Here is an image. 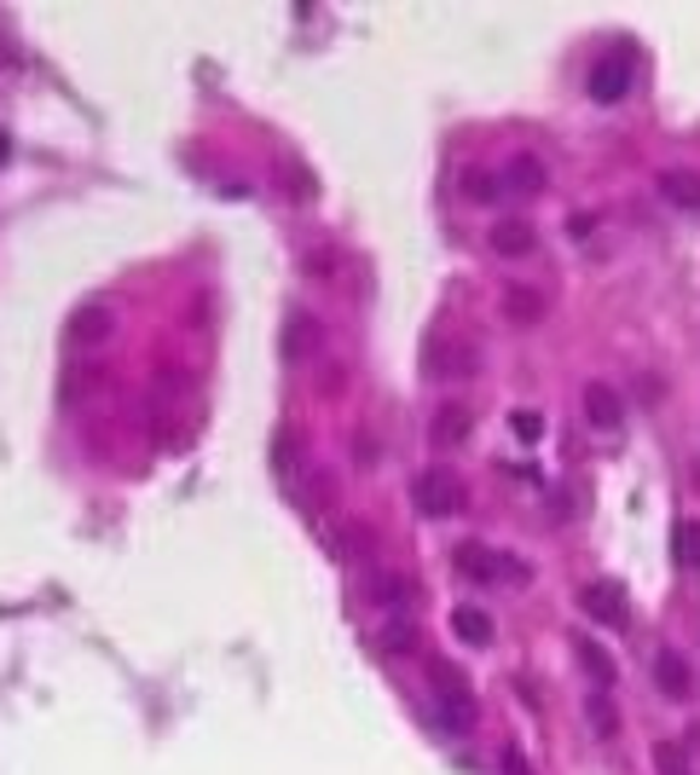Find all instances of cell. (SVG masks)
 Returning <instances> with one entry per match:
<instances>
[{
    "label": "cell",
    "mask_w": 700,
    "mask_h": 775,
    "mask_svg": "<svg viewBox=\"0 0 700 775\" xmlns=\"http://www.w3.org/2000/svg\"><path fill=\"white\" fill-rule=\"evenodd\" d=\"M423 371L435 382H469V377H481V348L458 331H440L423 342Z\"/></svg>",
    "instance_id": "obj_1"
},
{
    "label": "cell",
    "mask_w": 700,
    "mask_h": 775,
    "mask_svg": "<svg viewBox=\"0 0 700 775\" xmlns=\"http://www.w3.org/2000/svg\"><path fill=\"white\" fill-rule=\"evenodd\" d=\"M411 504H417V516L446 521V516H463L469 486L458 481V469H423V475L411 481Z\"/></svg>",
    "instance_id": "obj_2"
},
{
    "label": "cell",
    "mask_w": 700,
    "mask_h": 775,
    "mask_svg": "<svg viewBox=\"0 0 700 775\" xmlns=\"http://www.w3.org/2000/svg\"><path fill=\"white\" fill-rule=\"evenodd\" d=\"M428 671H435V689H440V706H435L440 724L451 729V736H469V729H475V695H469L463 671L446 666V660H435Z\"/></svg>",
    "instance_id": "obj_3"
},
{
    "label": "cell",
    "mask_w": 700,
    "mask_h": 775,
    "mask_svg": "<svg viewBox=\"0 0 700 775\" xmlns=\"http://www.w3.org/2000/svg\"><path fill=\"white\" fill-rule=\"evenodd\" d=\"M498 313H504V324H516V331H539V324L550 319V290H544V284L509 278L498 290Z\"/></svg>",
    "instance_id": "obj_4"
},
{
    "label": "cell",
    "mask_w": 700,
    "mask_h": 775,
    "mask_svg": "<svg viewBox=\"0 0 700 775\" xmlns=\"http://www.w3.org/2000/svg\"><path fill=\"white\" fill-rule=\"evenodd\" d=\"M631 81H636L631 53H626V47H613V53H603V58L590 65L585 88H590V99H596V105H620V99L631 93Z\"/></svg>",
    "instance_id": "obj_5"
},
{
    "label": "cell",
    "mask_w": 700,
    "mask_h": 775,
    "mask_svg": "<svg viewBox=\"0 0 700 775\" xmlns=\"http://www.w3.org/2000/svg\"><path fill=\"white\" fill-rule=\"evenodd\" d=\"M579 608H585L596 625H608V631H626L631 625V597H626L620 579H590L579 590Z\"/></svg>",
    "instance_id": "obj_6"
},
{
    "label": "cell",
    "mask_w": 700,
    "mask_h": 775,
    "mask_svg": "<svg viewBox=\"0 0 700 775\" xmlns=\"http://www.w3.org/2000/svg\"><path fill=\"white\" fill-rule=\"evenodd\" d=\"M579 405H585V423L603 428V435L626 423V400H620V388H613V382H585L579 388Z\"/></svg>",
    "instance_id": "obj_7"
},
{
    "label": "cell",
    "mask_w": 700,
    "mask_h": 775,
    "mask_svg": "<svg viewBox=\"0 0 700 775\" xmlns=\"http://www.w3.org/2000/svg\"><path fill=\"white\" fill-rule=\"evenodd\" d=\"M116 331V313L105 308V301H88V308H76L70 324H65V336H70V348H99Z\"/></svg>",
    "instance_id": "obj_8"
},
{
    "label": "cell",
    "mask_w": 700,
    "mask_h": 775,
    "mask_svg": "<svg viewBox=\"0 0 700 775\" xmlns=\"http://www.w3.org/2000/svg\"><path fill=\"white\" fill-rule=\"evenodd\" d=\"M498 180H504V197H509V192H516V197H539V192L550 186V169H544L532 151H521V157H509V169H504Z\"/></svg>",
    "instance_id": "obj_9"
},
{
    "label": "cell",
    "mask_w": 700,
    "mask_h": 775,
    "mask_svg": "<svg viewBox=\"0 0 700 775\" xmlns=\"http://www.w3.org/2000/svg\"><path fill=\"white\" fill-rule=\"evenodd\" d=\"M319 342H324V331H319V319L313 313H290V319H284V342H278V348H284V359H313L319 354Z\"/></svg>",
    "instance_id": "obj_10"
},
{
    "label": "cell",
    "mask_w": 700,
    "mask_h": 775,
    "mask_svg": "<svg viewBox=\"0 0 700 775\" xmlns=\"http://www.w3.org/2000/svg\"><path fill=\"white\" fill-rule=\"evenodd\" d=\"M458 574L463 579H481V585H492V579H504V550H492V544H458Z\"/></svg>",
    "instance_id": "obj_11"
},
{
    "label": "cell",
    "mask_w": 700,
    "mask_h": 775,
    "mask_svg": "<svg viewBox=\"0 0 700 775\" xmlns=\"http://www.w3.org/2000/svg\"><path fill=\"white\" fill-rule=\"evenodd\" d=\"M486 243H492V250H498L504 261H521V255H532L539 232H532V220H516V215H509V220H498V227L486 232Z\"/></svg>",
    "instance_id": "obj_12"
},
{
    "label": "cell",
    "mask_w": 700,
    "mask_h": 775,
    "mask_svg": "<svg viewBox=\"0 0 700 775\" xmlns=\"http://www.w3.org/2000/svg\"><path fill=\"white\" fill-rule=\"evenodd\" d=\"M469 435H475V412L469 405H440L435 423H428V440L435 446H463Z\"/></svg>",
    "instance_id": "obj_13"
},
{
    "label": "cell",
    "mask_w": 700,
    "mask_h": 775,
    "mask_svg": "<svg viewBox=\"0 0 700 775\" xmlns=\"http://www.w3.org/2000/svg\"><path fill=\"white\" fill-rule=\"evenodd\" d=\"M654 683H661L672 701H684L695 689V671H689V660L677 655V648H661V655H654Z\"/></svg>",
    "instance_id": "obj_14"
},
{
    "label": "cell",
    "mask_w": 700,
    "mask_h": 775,
    "mask_svg": "<svg viewBox=\"0 0 700 775\" xmlns=\"http://www.w3.org/2000/svg\"><path fill=\"white\" fill-rule=\"evenodd\" d=\"M661 197L672 203V209L700 215V174H695V169H666V174H661Z\"/></svg>",
    "instance_id": "obj_15"
},
{
    "label": "cell",
    "mask_w": 700,
    "mask_h": 775,
    "mask_svg": "<svg viewBox=\"0 0 700 775\" xmlns=\"http://www.w3.org/2000/svg\"><path fill=\"white\" fill-rule=\"evenodd\" d=\"M370 597H377L388 614H405V608L417 602V585H411L405 574H370Z\"/></svg>",
    "instance_id": "obj_16"
},
{
    "label": "cell",
    "mask_w": 700,
    "mask_h": 775,
    "mask_svg": "<svg viewBox=\"0 0 700 775\" xmlns=\"http://www.w3.org/2000/svg\"><path fill=\"white\" fill-rule=\"evenodd\" d=\"M273 174H278V186H284V197H290V203H313V197H319L313 169H301L296 157H278V162H273Z\"/></svg>",
    "instance_id": "obj_17"
},
{
    "label": "cell",
    "mask_w": 700,
    "mask_h": 775,
    "mask_svg": "<svg viewBox=\"0 0 700 775\" xmlns=\"http://www.w3.org/2000/svg\"><path fill=\"white\" fill-rule=\"evenodd\" d=\"M451 631H458V643H469V648H486L492 643V614L486 608H451Z\"/></svg>",
    "instance_id": "obj_18"
},
{
    "label": "cell",
    "mask_w": 700,
    "mask_h": 775,
    "mask_svg": "<svg viewBox=\"0 0 700 775\" xmlns=\"http://www.w3.org/2000/svg\"><path fill=\"white\" fill-rule=\"evenodd\" d=\"M672 556H677V567H689V574L700 567V521L695 516H684L672 527Z\"/></svg>",
    "instance_id": "obj_19"
},
{
    "label": "cell",
    "mask_w": 700,
    "mask_h": 775,
    "mask_svg": "<svg viewBox=\"0 0 700 775\" xmlns=\"http://www.w3.org/2000/svg\"><path fill=\"white\" fill-rule=\"evenodd\" d=\"M463 197H469V203H498V197H504V180L492 174V169H469V174H463Z\"/></svg>",
    "instance_id": "obj_20"
},
{
    "label": "cell",
    "mask_w": 700,
    "mask_h": 775,
    "mask_svg": "<svg viewBox=\"0 0 700 775\" xmlns=\"http://www.w3.org/2000/svg\"><path fill=\"white\" fill-rule=\"evenodd\" d=\"M579 666H585V678L596 689H608L613 683V660H608V648L603 643H579Z\"/></svg>",
    "instance_id": "obj_21"
},
{
    "label": "cell",
    "mask_w": 700,
    "mask_h": 775,
    "mask_svg": "<svg viewBox=\"0 0 700 775\" xmlns=\"http://www.w3.org/2000/svg\"><path fill=\"white\" fill-rule=\"evenodd\" d=\"M585 718H590L596 736H613V729H620V712H613V701L603 695V689H596V695L585 701Z\"/></svg>",
    "instance_id": "obj_22"
},
{
    "label": "cell",
    "mask_w": 700,
    "mask_h": 775,
    "mask_svg": "<svg viewBox=\"0 0 700 775\" xmlns=\"http://www.w3.org/2000/svg\"><path fill=\"white\" fill-rule=\"evenodd\" d=\"M654 770H661V775H695L677 741H661V747H654Z\"/></svg>",
    "instance_id": "obj_23"
},
{
    "label": "cell",
    "mask_w": 700,
    "mask_h": 775,
    "mask_svg": "<svg viewBox=\"0 0 700 775\" xmlns=\"http://www.w3.org/2000/svg\"><path fill=\"white\" fill-rule=\"evenodd\" d=\"M382 648L388 655H411V648H417V631H411V620H394L382 631Z\"/></svg>",
    "instance_id": "obj_24"
},
{
    "label": "cell",
    "mask_w": 700,
    "mask_h": 775,
    "mask_svg": "<svg viewBox=\"0 0 700 775\" xmlns=\"http://www.w3.org/2000/svg\"><path fill=\"white\" fill-rule=\"evenodd\" d=\"M336 550H342V556H370V533H365V527H354V521H347L342 533H336Z\"/></svg>",
    "instance_id": "obj_25"
},
{
    "label": "cell",
    "mask_w": 700,
    "mask_h": 775,
    "mask_svg": "<svg viewBox=\"0 0 700 775\" xmlns=\"http://www.w3.org/2000/svg\"><path fill=\"white\" fill-rule=\"evenodd\" d=\"M509 428H516V440H544V417L527 412V405H521V412H509Z\"/></svg>",
    "instance_id": "obj_26"
},
{
    "label": "cell",
    "mask_w": 700,
    "mask_h": 775,
    "mask_svg": "<svg viewBox=\"0 0 700 775\" xmlns=\"http://www.w3.org/2000/svg\"><path fill=\"white\" fill-rule=\"evenodd\" d=\"M307 498H313V504H331V498H336V481H331V475H313V481H307Z\"/></svg>",
    "instance_id": "obj_27"
},
{
    "label": "cell",
    "mask_w": 700,
    "mask_h": 775,
    "mask_svg": "<svg viewBox=\"0 0 700 775\" xmlns=\"http://www.w3.org/2000/svg\"><path fill=\"white\" fill-rule=\"evenodd\" d=\"M596 232V215H567V238H590Z\"/></svg>",
    "instance_id": "obj_28"
},
{
    "label": "cell",
    "mask_w": 700,
    "mask_h": 775,
    "mask_svg": "<svg viewBox=\"0 0 700 775\" xmlns=\"http://www.w3.org/2000/svg\"><path fill=\"white\" fill-rule=\"evenodd\" d=\"M504 775H532L527 759H521V747H504Z\"/></svg>",
    "instance_id": "obj_29"
},
{
    "label": "cell",
    "mask_w": 700,
    "mask_h": 775,
    "mask_svg": "<svg viewBox=\"0 0 700 775\" xmlns=\"http://www.w3.org/2000/svg\"><path fill=\"white\" fill-rule=\"evenodd\" d=\"M7 162H12V134L0 128V169H7Z\"/></svg>",
    "instance_id": "obj_30"
}]
</instances>
